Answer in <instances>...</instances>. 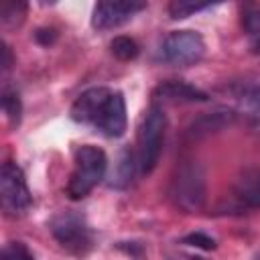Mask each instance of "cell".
<instances>
[{
  "mask_svg": "<svg viewBox=\"0 0 260 260\" xmlns=\"http://www.w3.org/2000/svg\"><path fill=\"white\" fill-rule=\"evenodd\" d=\"M71 120L93 126L108 138H120L126 132L124 95L110 87H89L77 95L71 106Z\"/></svg>",
  "mask_w": 260,
  "mask_h": 260,
  "instance_id": "cell-1",
  "label": "cell"
},
{
  "mask_svg": "<svg viewBox=\"0 0 260 260\" xmlns=\"http://www.w3.org/2000/svg\"><path fill=\"white\" fill-rule=\"evenodd\" d=\"M73 171L67 183V195L71 199H83L106 175L108 158L106 152L93 144H81L73 154Z\"/></svg>",
  "mask_w": 260,
  "mask_h": 260,
  "instance_id": "cell-2",
  "label": "cell"
},
{
  "mask_svg": "<svg viewBox=\"0 0 260 260\" xmlns=\"http://www.w3.org/2000/svg\"><path fill=\"white\" fill-rule=\"evenodd\" d=\"M169 195L173 203L191 213L203 207L205 201V173L197 160H181L173 173Z\"/></svg>",
  "mask_w": 260,
  "mask_h": 260,
  "instance_id": "cell-3",
  "label": "cell"
},
{
  "mask_svg": "<svg viewBox=\"0 0 260 260\" xmlns=\"http://www.w3.org/2000/svg\"><path fill=\"white\" fill-rule=\"evenodd\" d=\"M165 132H167V116L165 110L158 104H152L140 124H138V148H136V160L140 173H150L162 152V142H165Z\"/></svg>",
  "mask_w": 260,
  "mask_h": 260,
  "instance_id": "cell-4",
  "label": "cell"
},
{
  "mask_svg": "<svg viewBox=\"0 0 260 260\" xmlns=\"http://www.w3.org/2000/svg\"><path fill=\"white\" fill-rule=\"evenodd\" d=\"M205 55V41L195 30H173L169 32L156 51V59L171 67H187L201 61Z\"/></svg>",
  "mask_w": 260,
  "mask_h": 260,
  "instance_id": "cell-5",
  "label": "cell"
},
{
  "mask_svg": "<svg viewBox=\"0 0 260 260\" xmlns=\"http://www.w3.org/2000/svg\"><path fill=\"white\" fill-rule=\"evenodd\" d=\"M51 234L53 238L61 244V248H65L69 254L75 256H83L91 250L93 246V236L89 225L85 223V219L73 211H63L57 213L51 223Z\"/></svg>",
  "mask_w": 260,
  "mask_h": 260,
  "instance_id": "cell-6",
  "label": "cell"
},
{
  "mask_svg": "<svg viewBox=\"0 0 260 260\" xmlns=\"http://www.w3.org/2000/svg\"><path fill=\"white\" fill-rule=\"evenodd\" d=\"M0 199L6 215L12 217L26 213V209L32 203V195L28 191L24 173L12 160H6L0 171Z\"/></svg>",
  "mask_w": 260,
  "mask_h": 260,
  "instance_id": "cell-7",
  "label": "cell"
},
{
  "mask_svg": "<svg viewBox=\"0 0 260 260\" xmlns=\"http://www.w3.org/2000/svg\"><path fill=\"white\" fill-rule=\"evenodd\" d=\"M144 2H98L91 12V26L98 30H110L132 20L134 14L144 10Z\"/></svg>",
  "mask_w": 260,
  "mask_h": 260,
  "instance_id": "cell-8",
  "label": "cell"
},
{
  "mask_svg": "<svg viewBox=\"0 0 260 260\" xmlns=\"http://www.w3.org/2000/svg\"><path fill=\"white\" fill-rule=\"evenodd\" d=\"M154 104L169 102V104H191V102H207V93L189 85L185 81H162L152 91Z\"/></svg>",
  "mask_w": 260,
  "mask_h": 260,
  "instance_id": "cell-9",
  "label": "cell"
},
{
  "mask_svg": "<svg viewBox=\"0 0 260 260\" xmlns=\"http://www.w3.org/2000/svg\"><path fill=\"white\" fill-rule=\"evenodd\" d=\"M236 118V112L232 110H225V108H219L215 112H207L203 116H199L197 120L191 122V126L187 128V136L197 140V138H203V136H209L213 132H219L221 128L230 126Z\"/></svg>",
  "mask_w": 260,
  "mask_h": 260,
  "instance_id": "cell-10",
  "label": "cell"
},
{
  "mask_svg": "<svg viewBox=\"0 0 260 260\" xmlns=\"http://www.w3.org/2000/svg\"><path fill=\"white\" fill-rule=\"evenodd\" d=\"M234 195L246 207H260V167H248L238 175Z\"/></svg>",
  "mask_w": 260,
  "mask_h": 260,
  "instance_id": "cell-11",
  "label": "cell"
},
{
  "mask_svg": "<svg viewBox=\"0 0 260 260\" xmlns=\"http://www.w3.org/2000/svg\"><path fill=\"white\" fill-rule=\"evenodd\" d=\"M238 114L244 116L250 124H260V79L244 81L236 91Z\"/></svg>",
  "mask_w": 260,
  "mask_h": 260,
  "instance_id": "cell-12",
  "label": "cell"
},
{
  "mask_svg": "<svg viewBox=\"0 0 260 260\" xmlns=\"http://www.w3.org/2000/svg\"><path fill=\"white\" fill-rule=\"evenodd\" d=\"M134 167H138V160L134 158V154L130 150H122L108 175V185L110 187H116V189H122L126 187L130 181H132V175H134Z\"/></svg>",
  "mask_w": 260,
  "mask_h": 260,
  "instance_id": "cell-13",
  "label": "cell"
},
{
  "mask_svg": "<svg viewBox=\"0 0 260 260\" xmlns=\"http://www.w3.org/2000/svg\"><path fill=\"white\" fill-rule=\"evenodd\" d=\"M110 49H112V55L118 57L120 61H132V59H136L138 53H140L136 41L130 39V37H116V39L110 43Z\"/></svg>",
  "mask_w": 260,
  "mask_h": 260,
  "instance_id": "cell-14",
  "label": "cell"
},
{
  "mask_svg": "<svg viewBox=\"0 0 260 260\" xmlns=\"http://www.w3.org/2000/svg\"><path fill=\"white\" fill-rule=\"evenodd\" d=\"M205 8H211V4L207 2H189V0H175L169 4V14L173 20H181V18H187L199 10H205Z\"/></svg>",
  "mask_w": 260,
  "mask_h": 260,
  "instance_id": "cell-15",
  "label": "cell"
},
{
  "mask_svg": "<svg viewBox=\"0 0 260 260\" xmlns=\"http://www.w3.org/2000/svg\"><path fill=\"white\" fill-rule=\"evenodd\" d=\"M2 110H4L10 126H18L22 108H20V98H18V93L14 89H6L2 93Z\"/></svg>",
  "mask_w": 260,
  "mask_h": 260,
  "instance_id": "cell-16",
  "label": "cell"
},
{
  "mask_svg": "<svg viewBox=\"0 0 260 260\" xmlns=\"http://www.w3.org/2000/svg\"><path fill=\"white\" fill-rule=\"evenodd\" d=\"M242 24L248 35L260 39V6H248L242 12Z\"/></svg>",
  "mask_w": 260,
  "mask_h": 260,
  "instance_id": "cell-17",
  "label": "cell"
},
{
  "mask_svg": "<svg viewBox=\"0 0 260 260\" xmlns=\"http://www.w3.org/2000/svg\"><path fill=\"white\" fill-rule=\"evenodd\" d=\"M2 260H35L32 252L22 242H8L2 248Z\"/></svg>",
  "mask_w": 260,
  "mask_h": 260,
  "instance_id": "cell-18",
  "label": "cell"
},
{
  "mask_svg": "<svg viewBox=\"0 0 260 260\" xmlns=\"http://www.w3.org/2000/svg\"><path fill=\"white\" fill-rule=\"evenodd\" d=\"M24 4L22 2H4L2 4V10H0V16H2V22L4 24H16V16L22 18L24 14Z\"/></svg>",
  "mask_w": 260,
  "mask_h": 260,
  "instance_id": "cell-19",
  "label": "cell"
},
{
  "mask_svg": "<svg viewBox=\"0 0 260 260\" xmlns=\"http://www.w3.org/2000/svg\"><path fill=\"white\" fill-rule=\"evenodd\" d=\"M183 244H189V246H195V248H203V250H213L215 248V240L201 234V232H195V234H189L183 238Z\"/></svg>",
  "mask_w": 260,
  "mask_h": 260,
  "instance_id": "cell-20",
  "label": "cell"
},
{
  "mask_svg": "<svg viewBox=\"0 0 260 260\" xmlns=\"http://www.w3.org/2000/svg\"><path fill=\"white\" fill-rule=\"evenodd\" d=\"M0 53H2V69H4V71H8V67H10V51H8V47H6L4 43H2Z\"/></svg>",
  "mask_w": 260,
  "mask_h": 260,
  "instance_id": "cell-21",
  "label": "cell"
},
{
  "mask_svg": "<svg viewBox=\"0 0 260 260\" xmlns=\"http://www.w3.org/2000/svg\"><path fill=\"white\" fill-rule=\"evenodd\" d=\"M252 47H254V51L260 55V39H254V45H252Z\"/></svg>",
  "mask_w": 260,
  "mask_h": 260,
  "instance_id": "cell-22",
  "label": "cell"
}]
</instances>
